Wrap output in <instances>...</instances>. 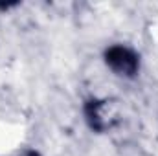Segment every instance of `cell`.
I'll use <instances>...</instances> for the list:
<instances>
[{"label": "cell", "mask_w": 158, "mask_h": 156, "mask_svg": "<svg viewBox=\"0 0 158 156\" xmlns=\"http://www.w3.org/2000/svg\"><path fill=\"white\" fill-rule=\"evenodd\" d=\"M105 63L119 77H134L138 74V70H140L138 53L134 50L123 46V44H114V46L107 48Z\"/></svg>", "instance_id": "6da1fadb"}, {"label": "cell", "mask_w": 158, "mask_h": 156, "mask_svg": "<svg viewBox=\"0 0 158 156\" xmlns=\"http://www.w3.org/2000/svg\"><path fill=\"white\" fill-rule=\"evenodd\" d=\"M86 119L92 129L103 132L112 127L114 112L109 105V101H90L86 107Z\"/></svg>", "instance_id": "7a4b0ae2"}]
</instances>
